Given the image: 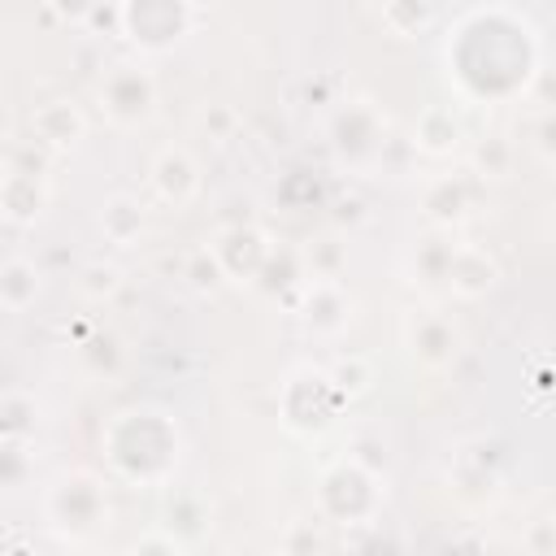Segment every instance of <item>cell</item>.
<instances>
[{"label":"cell","instance_id":"cell-1","mask_svg":"<svg viewBox=\"0 0 556 556\" xmlns=\"http://www.w3.org/2000/svg\"><path fill=\"white\" fill-rule=\"evenodd\" d=\"M100 100H104V113L113 122H139L152 109V78L143 70H135V65H117L104 78Z\"/></svg>","mask_w":556,"mask_h":556},{"label":"cell","instance_id":"cell-2","mask_svg":"<svg viewBox=\"0 0 556 556\" xmlns=\"http://www.w3.org/2000/svg\"><path fill=\"white\" fill-rule=\"evenodd\" d=\"M152 187L174 200V204H187L200 187V174H195V161L182 152V148H165L156 161H152Z\"/></svg>","mask_w":556,"mask_h":556},{"label":"cell","instance_id":"cell-3","mask_svg":"<svg viewBox=\"0 0 556 556\" xmlns=\"http://www.w3.org/2000/svg\"><path fill=\"white\" fill-rule=\"evenodd\" d=\"M43 200H48L43 182H35L30 174H4V182H0V208L13 222H35L43 213Z\"/></svg>","mask_w":556,"mask_h":556},{"label":"cell","instance_id":"cell-4","mask_svg":"<svg viewBox=\"0 0 556 556\" xmlns=\"http://www.w3.org/2000/svg\"><path fill=\"white\" fill-rule=\"evenodd\" d=\"M39 295V274L30 261H4L0 265V304L22 313L30 300Z\"/></svg>","mask_w":556,"mask_h":556},{"label":"cell","instance_id":"cell-5","mask_svg":"<svg viewBox=\"0 0 556 556\" xmlns=\"http://www.w3.org/2000/svg\"><path fill=\"white\" fill-rule=\"evenodd\" d=\"M100 226H104V235H109L113 243H130V239L143 230V213H139V204H135L130 195H113V200L104 204V213H100Z\"/></svg>","mask_w":556,"mask_h":556},{"label":"cell","instance_id":"cell-6","mask_svg":"<svg viewBox=\"0 0 556 556\" xmlns=\"http://www.w3.org/2000/svg\"><path fill=\"white\" fill-rule=\"evenodd\" d=\"M117 282H122V274H117L113 265H87V269H83V291H87V295H113Z\"/></svg>","mask_w":556,"mask_h":556},{"label":"cell","instance_id":"cell-7","mask_svg":"<svg viewBox=\"0 0 556 556\" xmlns=\"http://www.w3.org/2000/svg\"><path fill=\"white\" fill-rule=\"evenodd\" d=\"M130 556H182V543L156 530V534H143V539L135 543V552H130Z\"/></svg>","mask_w":556,"mask_h":556}]
</instances>
